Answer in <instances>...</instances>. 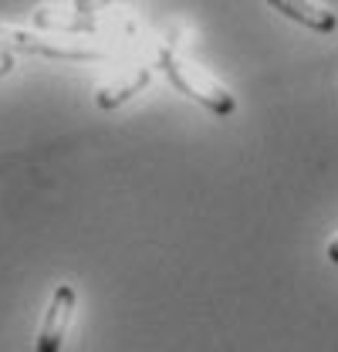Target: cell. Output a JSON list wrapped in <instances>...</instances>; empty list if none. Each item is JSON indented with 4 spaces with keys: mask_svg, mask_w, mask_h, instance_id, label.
<instances>
[{
    "mask_svg": "<svg viewBox=\"0 0 338 352\" xmlns=\"http://www.w3.org/2000/svg\"><path fill=\"white\" fill-rule=\"evenodd\" d=\"M0 51L7 54H47V58H98V51H82V47H58V44L44 41L38 34L27 31H14L0 24Z\"/></svg>",
    "mask_w": 338,
    "mask_h": 352,
    "instance_id": "3",
    "label": "cell"
},
{
    "mask_svg": "<svg viewBox=\"0 0 338 352\" xmlns=\"http://www.w3.org/2000/svg\"><path fill=\"white\" fill-rule=\"evenodd\" d=\"M153 82V72L149 68H135L128 78H122V82H115V85H105L98 95H95V105L98 109H119L122 102H128L132 95H139L142 88Z\"/></svg>",
    "mask_w": 338,
    "mask_h": 352,
    "instance_id": "5",
    "label": "cell"
},
{
    "mask_svg": "<svg viewBox=\"0 0 338 352\" xmlns=\"http://www.w3.org/2000/svg\"><path fill=\"white\" fill-rule=\"evenodd\" d=\"M325 254H328V261L332 264H338V234L328 241V251H325Z\"/></svg>",
    "mask_w": 338,
    "mask_h": 352,
    "instance_id": "9",
    "label": "cell"
},
{
    "mask_svg": "<svg viewBox=\"0 0 338 352\" xmlns=\"http://www.w3.org/2000/svg\"><path fill=\"white\" fill-rule=\"evenodd\" d=\"M112 3H122V0H71V10L75 14H98V10H105Z\"/></svg>",
    "mask_w": 338,
    "mask_h": 352,
    "instance_id": "7",
    "label": "cell"
},
{
    "mask_svg": "<svg viewBox=\"0 0 338 352\" xmlns=\"http://www.w3.org/2000/svg\"><path fill=\"white\" fill-rule=\"evenodd\" d=\"M75 288L71 285H58L51 302H47V311H44V322L38 329V342L34 349L38 352H61L65 346V336H68V325H71V311H75Z\"/></svg>",
    "mask_w": 338,
    "mask_h": 352,
    "instance_id": "2",
    "label": "cell"
},
{
    "mask_svg": "<svg viewBox=\"0 0 338 352\" xmlns=\"http://www.w3.org/2000/svg\"><path fill=\"white\" fill-rule=\"evenodd\" d=\"M278 14L291 17L295 24L308 28V31H318V34H332L338 28V14H332L328 7L315 3V0H267Z\"/></svg>",
    "mask_w": 338,
    "mask_h": 352,
    "instance_id": "4",
    "label": "cell"
},
{
    "mask_svg": "<svg viewBox=\"0 0 338 352\" xmlns=\"http://www.w3.org/2000/svg\"><path fill=\"white\" fill-rule=\"evenodd\" d=\"M34 24H38V28H51V31H95V21H82V17H54L51 10H34Z\"/></svg>",
    "mask_w": 338,
    "mask_h": 352,
    "instance_id": "6",
    "label": "cell"
},
{
    "mask_svg": "<svg viewBox=\"0 0 338 352\" xmlns=\"http://www.w3.org/2000/svg\"><path fill=\"white\" fill-rule=\"evenodd\" d=\"M159 68L166 72V78L179 88L183 95H190L193 102H200L203 109H210L213 116H234V112H237V98L220 85V82H213L207 72H200L196 65L183 61L172 47H163V51H159Z\"/></svg>",
    "mask_w": 338,
    "mask_h": 352,
    "instance_id": "1",
    "label": "cell"
},
{
    "mask_svg": "<svg viewBox=\"0 0 338 352\" xmlns=\"http://www.w3.org/2000/svg\"><path fill=\"white\" fill-rule=\"evenodd\" d=\"M14 68H17V58H14V54H7V51H0V78H7Z\"/></svg>",
    "mask_w": 338,
    "mask_h": 352,
    "instance_id": "8",
    "label": "cell"
}]
</instances>
